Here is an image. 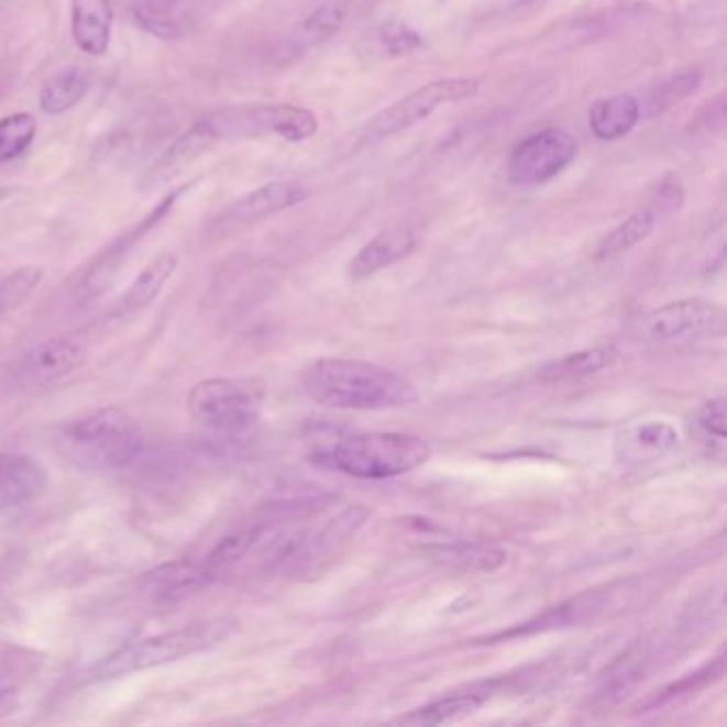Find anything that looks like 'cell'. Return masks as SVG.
I'll return each instance as SVG.
<instances>
[{
	"label": "cell",
	"instance_id": "9c48e42d",
	"mask_svg": "<svg viewBox=\"0 0 727 727\" xmlns=\"http://www.w3.org/2000/svg\"><path fill=\"white\" fill-rule=\"evenodd\" d=\"M576 141L563 129H544L522 139L508 161V177L519 186H538L565 172L576 158Z\"/></svg>",
	"mask_w": 727,
	"mask_h": 727
},
{
	"label": "cell",
	"instance_id": "83f0119b",
	"mask_svg": "<svg viewBox=\"0 0 727 727\" xmlns=\"http://www.w3.org/2000/svg\"><path fill=\"white\" fill-rule=\"evenodd\" d=\"M267 527L265 525H252L240 529L227 538H222L211 551H209L203 559L209 565V570L220 579L227 570H231L233 565H238L243 557L252 553L258 542L263 540Z\"/></svg>",
	"mask_w": 727,
	"mask_h": 727
},
{
	"label": "cell",
	"instance_id": "4fadbf2b",
	"mask_svg": "<svg viewBox=\"0 0 727 727\" xmlns=\"http://www.w3.org/2000/svg\"><path fill=\"white\" fill-rule=\"evenodd\" d=\"M86 361L88 352L81 344L70 338H52L24 354L20 374L36 384H49L75 374Z\"/></svg>",
	"mask_w": 727,
	"mask_h": 727
},
{
	"label": "cell",
	"instance_id": "9a60e30c",
	"mask_svg": "<svg viewBox=\"0 0 727 727\" xmlns=\"http://www.w3.org/2000/svg\"><path fill=\"white\" fill-rule=\"evenodd\" d=\"M113 2L111 0H70V36L75 45L92 56L103 58L113 35Z\"/></svg>",
	"mask_w": 727,
	"mask_h": 727
},
{
	"label": "cell",
	"instance_id": "f546056e",
	"mask_svg": "<svg viewBox=\"0 0 727 727\" xmlns=\"http://www.w3.org/2000/svg\"><path fill=\"white\" fill-rule=\"evenodd\" d=\"M36 137V120L33 113H11L0 118V163L20 158Z\"/></svg>",
	"mask_w": 727,
	"mask_h": 727
},
{
	"label": "cell",
	"instance_id": "8992f818",
	"mask_svg": "<svg viewBox=\"0 0 727 727\" xmlns=\"http://www.w3.org/2000/svg\"><path fill=\"white\" fill-rule=\"evenodd\" d=\"M203 122L218 141L277 135L290 143H299L313 137L318 131V118L310 109L288 103L224 107L208 113Z\"/></svg>",
	"mask_w": 727,
	"mask_h": 727
},
{
	"label": "cell",
	"instance_id": "44dd1931",
	"mask_svg": "<svg viewBox=\"0 0 727 727\" xmlns=\"http://www.w3.org/2000/svg\"><path fill=\"white\" fill-rule=\"evenodd\" d=\"M190 0H133V18L150 35L175 38L188 31Z\"/></svg>",
	"mask_w": 727,
	"mask_h": 727
},
{
	"label": "cell",
	"instance_id": "8fae6325",
	"mask_svg": "<svg viewBox=\"0 0 727 727\" xmlns=\"http://www.w3.org/2000/svg\"><path fill=\"white\" fill-rule=\"evenodd\" d=\"M49 486L47 467L26 452H0V513L24 508Z\"/></svg>",
	"mask_w": 727,
	"mask_h": 727
},
{
	"label": "cell",
	"instance_id": "ffe728a7",
	"mask_svg": "<svg viewBox=\"0 0 727 727\" xmlns=\"http://www.w3.org/2000/svg\"><path fill=\"white\" fill-rule=\"evenodd\" d=\"M619 359V350L615 346H595L570 352L549 361L538 370V381L554 384V382H572L599 374L613 367Z\"/></svg>",
	"mask_w": 727,
	"mask_h": 727
},
{
	"label": "cell",
	"instance_id": "5b68a950",
	"mask_svg": "<svg viewBox=\"0 0 727 727\" xmlns=\"http://www.w3.org/2000/svg\"><path fill=\"white\" fill-rule=\"evenodd\" d=\"M265 399L267 388L258 378H208L188 393V410L209 431L240 438L258 425Z\"/></svg>",
	"mask_w": 727,
	"mask_h": 727
},
{
	"label": "cell",
	"instance_id": "e0dca14e",
	"mask_svg": "<svg viewBox=\"0 0 727 727\" xmlns=\"http://www.w3.org/2000/svg\"><path fill=\"white\" fill-rule=\"evenodd\" d=\"M190 188V184H186V186H179V188H175V190H172L169 195H165L163 199H161V203L156 206V208L152 209L141 222H137L133 229H129L120 240H115V242L111 243L109 245V250L104 252L103 258L97 263V267L92 269V274H90V286H97V284H104L109 277H111V274L118 269V265L124 261V256L137 245L152 229H156L165 218H167V213L172 211V209L175 208V203L179 201V197L186 192Z\"/></svg>",
	"mask_w": 727,
	"mask_h": 727
},
{
	"label": "cell",
	"instance_id": "7402d4cb",
	"mask_svg": "<svg viewBox=\"0 0 727 727\" xmlns=\"http://www.w3.org/2000/svg\"><path fill=\"white\" fill-rule=\"evenodd\" d=\"M218 139L213 137V133L209 131L208 124L203 120H199L195 126H190L184 135L175 139L174 143L169 145V150L161 156V161L154 165L152 174H150V181L152 184H163L167 179H172L179 169L188 167L192 161H197L203 152H208L209 147L216 143Z\"/></svg>",
	"mask_w": 727,
	"mask_h": 727
},
{
	"label": "cell",
	"instance_id": "cb8c5ba5",
	"mask_svg": "<svg viewBox=\"0 0 727 727\" xmlns=\"http://www.w3.org/2000/svg\"><path fill=\"white\" fill-rule=\"evenodd\" d=\"M90 90V79L79 67L56 70L41 88L38 104L47 115H63L81 103Z\"/></svg>",
	"mask_w": 727,
	"mask_h": 727
},
{
	"label": "cell",
	"instance_id": "4316f807",
	"mask_svg": "<svg viewBox=\"0 0 727 727\" xmlns=\"http://www.w3.org/2000/svg\"><path fill=\"white\" fill-rule=\"evenodd\" d=\"M724 674H726V649H722L715 658L706 661L702 668H697L692 674H687L681 681L670 683L668 687H663L651 700H647L642 708H658V706L670 704L674 700H681V697H687V695H693V693L702 692L708 685L722 681Z\"/></svg>",
	"mask_w": 727,
	"mask_h": 727
},
{
	"label": "cell",
	"instance_id": "1f68e13d",
	"mask_svg": "<svg viewBox=\"0 0 727 727\" xmlns=\"http://www.w3.org/2000/svg\"><path fill=\"white\" fill-rule=\"evenodd\" d=\"M702 84V73L700 70L690 69L672 75L670 79L661 81L659 88H656L649 97V115H658L663 113L665 109H670L672 104L681 103L683 99L692 97L693 92L700 88Z\"/></svg>",
	"mask_w": 727,
	"mask_h": 727
},
{
	"label": "cell",
	"instance_id": "d6986e66",
	"mask_svg": "<svg viewBox=\"0 0 727 727\" xmlns=\"http://www.w3.org/2000/svg\"><path fill=\"white\" fill-rule=\"evenodd\" d=\"M642 104L631 95H613L591 104L590 129L599 141H617L629 135L640 122Z\"/></svg>",
	"mask_w": 727,
	"mask_h": 727
},
{
	"label": "cell",
	"instance_id": "6da1fadb",
	"mask_svg": "<svg viewBox=\"0 0 727 727\" xmlns=\"http://www.w3.org/2000/svg\"><path fill=\"white\" fill-rule=\"evenodd\" d=\"M301 388L313 404L331 410L381 412L412 406L415 384L393 370L352 359H318L301 374Z\"/></svg>",
	"mask_w": 727,
	"mask_h": 727
},
{
	"label": "cell",
	"instance_id": "f1b7e54d",
	"mask_svg": "<svg viewBox=\"0 0 727 727\" xmlns=\"http://www.w3.org/2000/svg\"><path fill=\"white\" fill-rule=\"evenodd\" d=\"M350 4L346 0H327L316 7L299 29V41L304 45H318L338 35L346 22Z\"/></svg>",
	"mask_w": 727,
	"mask_h": 727
},
{
	"label": "cell",
	"instance_id": "d4e9b609",
	"mask_svg": "<svg viewBox=\"0 0 727 727\" xmlns=\"http://www.w3.org/2000/svg\"><path fill=\"white\" fill-rule=\"evenodd\" d=\"M429 554L451 568L467 572H491L506 561V553L502 549L478 542L436 544L429 549Z\"/></svg>",
	"mask_w": 727,
	"mask_h": 727
},
{
	"label": "cell",
	"instance_id": "8d00e7d4",
	"mask_svg": "<svg viewBox=\"0 0 727 727\" xmlns=\"http://www.w3.org/2000/svg\"><path fill=\"white\" fill-rule=\"evenodd\" d=\"M522 2H544V0H522Z\"/></svg>",
	"mask_w": 727,
	"mask_h": 727
},
{
	"label": "cell",
	"instance_id": "d590c367",
	"mask_svg": "<svg viewBox=\"0 0 727 727\" xmlns=\"http://www.w3.org/2000/svg\"><path fill=\"white\" fill-rule=\"evenodd\" d=\"M20 702V693L11 685H0V719L9 717Z\"/></svg>",
	"mask_w": 727,
	"mask_h": 727
},
{
	"label": "cell",
	"instance_id": "52a82bcc",
	"mask_svg": "<svg viewBox=\"0 0 727 727\" xmlns=\"http://www.w3.org/2000/svg\"><path fill=\"white\" fill-rule=\"evenodd\" d=\"M478 92H481V81L467 79V77H451V79H438V81L425 84L412 95L404 97L401 101L381 111L367 124L365 139L381 141V139L393 137V135L415 126L418 122L427 120L442 104L463 103L467 99H474Z\"/></svg>",
	"mask_w": 727,
	"mask_h": 727
},
{
	"label": "cell",
	"instance_id": "7c38bea8",
	"mask_svg": "<svg viewBox=\"0 0 727 727\" xmlns=\"http://www.w3.org/2000/svg\"><path fill=\"white\" fill-rule=\"evenodd\" d=\"M213 581L218 576L209 570L206 559H175L145 572L139 579V587L158 602H177L206 590Z\"/></svg>",
	"mask_w": 727,
	"mask_h": 727
},
{
	"label": "cell",
	"instance_id": "2e32d148",
	"mask_svg": "<svg viewBox=\"0 0 727 727\" xmlns=\"http://www.w3.org/2000/svg\"><path fill=\"white\" fill-rule=\"evenodd\" d=\"M416 243L418 240L415 231L406 227L386 229L356 252V256L348 265V277L352 282H363L367 277L376 276L382 269L412 254Z\"/></svg>",
	"mask_w": 727,
	"mask_h": 727
},
{
	"label": "cell",
	"instance_id": "e575fe53",
	"mask_svg": "<svg viewBox=\"0 0 727 727\" xmlns=\"http://www.w3.org/2000/svg\"><path fill=\"white\" fill-rule=\"evenodd\" d=\"M697 422L708 436L724 440L726 438V399L715 397V399L706 401L702 406V410L697 412Z\"/></svg>",
	"mask_w": 727,
	"mask_h": 727
},
{
	"label": "cell",
	"instance_id": "3957f363",
	"mask_svg": "<svg viewBox=\"0 0 727 727\" xmlns=\"http://www.w3.org/2000/svg\"><path fill=\"white\" fill-rule=\"evenodd\" d=\"M235 624L229 619H213L203 624L184 625L137 642H131L115 653L97 661L79 674L81 685H97L115 681L135 672H145L177 659L208 651L224 642Z\"/></svg>",
	"mask_w": 727,
	"mask_h": 727
},
{
	"label": "cell",
	"instance_id": "ac0fdd59",
	"mask_svg": "<svg viewBox=\"0 0 727 727\" xmlns=\"http://www.w3.org/2000/svg\"><path fill=\"white\" fill-rule=\"evenodd\" d=\"M177 265H179V258L174 252H161L158 256H154L139 272L137 277L129 284L124 295L120 297L115 316L129 318V316H135L141 310H145L147 306H152L158 299V295L163 293V288L167 286V282L174 276Z\"/></svg>",
	"mask_w": 727,
	"mask_h": 727
},
{
	"label": "cell",
	"instance_id": "277c9868",
	"mask_svg": "<svg viewBox=\"0 0 727 727\" xmlns=\"http://www.w3.org/2000/svg\"><path fill=\"white\" fill-rule=\"evenodd\" d=\"M429 456L431 447L420 436L372 431L340 440L320 454V463L359 481H386L410 474Z\"/></svg>",
	"mask_w": 727,
	"mask_h": 727
},
{
	"label": "cell",
	"instance_id": "7a4b0ae2",
	"mask_svg": "<svg viewBox=\"0 0 727 727\" xmlns=\"http://www.w3.org/2000/svg\"><path fill=\"white\" fill-rule=\"evenodd\" d=\"M56 447L81 470L120 472L137 461L143 436L137 420L126 410L107 406L60 425Z\"/></svg>",
	"mask_w": 727,
	"mask_h": 727
},
{
	"label": "cell",
	"instance_id": "d6a6232c",
	"mask_svg": "<svg viewBox=\"0 0 727 727\" xmlns=\"http://www.w3.org/2000/svg\"><path fill=\"white\" fill-rule=\"evenodd\" d=\"M685 203V186L681 177L674 172H665L658 179L656 188L651 190V203L649 209L658 216H668L683 208Z\"/></svg>",
	"mask_w": 727,
	"mask_h": 727
},
{
	"label": "cell",
	"instance_id": "484cf974",
	"mask_svg": "<svg viewBox=\"0 0 727 727\" xmlns=\"http://www.w3.org/2000/svg\"><path fill=\"white\" fill-rule=\"evenodd\" d=\"M656 224H658V218L651 209H638L599 242L595 250V258L606 261V258H615V256L624 254L634 245L645 242L653 233Z\"/></svg>",
	"mask_w": 727,
	"mask_h": 727
},
{
	"label": "cell",
	"instance_id": "4dcf8cb0",
	"mask_svg": "<svg viewBox=\"0 0 727 727\" xmlns=\"http://www.w3.org/2000/svg\"><path fill=\"white\" fill-rule=\"evenodd\" d=\"M43 279V269L26 265L0 279V318L18 310L35 293Z\"/></svg>",
	"mask_w": 727,
	"mask_h": 727
},
{
	"label": "cell",
	"instance_id": "ba28073f",
	"mask_svg": "<svg viewBox=\"0 0 727 727\" xmlns=\"http://www.w3.org/2000/svg\"><path fill=\"white\" fill-rule=\"evenodd\" d=\"M724 331V310L708 299H681L640 316L631 338L645 344L692 340Z\"/></svg>",
	"mask_w": 727,
	"mask_h": 727
},
{
	"label": "cell",
	"instance_id": "836d02e7",
	"mask_svg": "<svg viewBox=\"0 0 727 727\" xmlns=\"http://www.w3.org/2000/svg\"><path fill=\"white\" fill-rule=\"evenodd\" d=\"M378 38H381L382 49L390 56H406L422 45V38L415 29L399 20L384 24L378 33Z\"/></svg>",
	"mask_w": 727,
	"mask_h": 727
},
{
	"label": "cell",
	"instance_id": "30bf717a",
	"mask_svg": "<svg viewBox=\"0 0 727 727\" xmlns=\"http://www.w3.org/2000/svg\"><path fill=\"white\" fill-rule=\"evenodd\" d=\"M310 197V190L299 179H282L269 181L265 186L254 188L243 195L235 203H231L222 213L224 227H243L261 222L284 209L295 208Z\"/></svg>",
	"mask_w": 727,
	"mask_h": 727
},
{
	"label": "cell",
	"instance_id": "5bb4252c",
	"mask_svg": "<svg viewBox=\"0 0 727 727\" xmlns=\"http://www.w3.org/2000/svg\"><path fill=\"white\" fill-rule=\"evenodd\" d=\"M679 431L663 420H645L625 427L617 438V459L625 465H642L676 451Z\"/></svg>",
	"mask_w": 727,
	"mask_h": 727
},
{
	"label": "cell",
	"instance_id": "603a6c76",
	"mask_svg": "<svg viewBox=\"0 0 727 727\" xmlns=\"http://www.w3.org/2000/svg\"><path fill=\"white\" fill-rule=\"evenodd\" d=\"M497 683H486V685H476L470 692H456L452 695H447L438 702H431L422 708L415 711L412 715H408L401 722H415V724H425V726H436V724H447L451 719H459L463 715H470L474 711H478L486 700L497 692Z\"/></svg>",
	"mask_w": 727,
	"mask_h": 727
}]
</instances>
